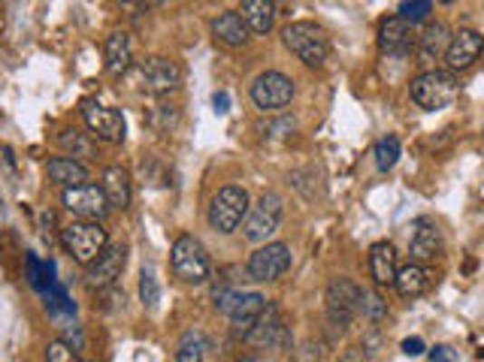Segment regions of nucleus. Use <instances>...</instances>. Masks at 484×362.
<instances>
[{"mask_svg":"<svg viewBox=\"0 0 484 362\" xmlns=\"http://www.w3.org/2000/svg\"><path fill=\"white\" fill-rule=\"evenodd\" d=\"M82 118H85L88 133L97 136V139H103V142H124V133H128V127H124L121 112H115V109L103 106V103H97V100H82Z\"/></svg>","mask_w":484,"mask_h":362,"instance_id":"13","label":"nucleus"},{"mask_svg":"<svg viewBox=\"0 0 484 362\" xmlns=\"http://www.w3.org/2000/svg\"><path fill=\"white\" fill-rule=\"evenodd\" d=\"M239 362H261V359H257V357H242Z\"/></svg>","mask_w":484,"mask_h":362,"instance_id":"39","label":"nucleus"},{"mask_svg":"<svg viewBox=\"0 0 484 362\" xmlns=\"http://www.w3.org/2000/svg\"><path fill=\"white\" fill-rule=\"evenodd\" d=\"M103 196L106 203H110V212H124V208L131 205V176L124 172L121 167H106L103 169Z\"/></svg>","mask_w":484,"mask_h":362,"instance_id":"19","label":"nucleus"},{"mask_svg":"<svg viewBox=\"0 0 484 362\" xmlns=\"http://www.w3.org/2000/svg\"><path fill=\"white\" fill-rule=\"evenodd\" d=\"M400 160V139L397 136H384V139L375 142V167L382 172H388L397 167Z\"/></svg>","mask_w":484,"mask_h":362,"instance_id":"31","label":"nucleus"},{"mask_svg":"<svg viewBox=\"0 0 484 362\" xmlns=\"http://www.w3.org/2000/svg\"><path fill=\"white\" fill-rule=\"evenodd\" d=\"M140 85L146 94L151 97H164V94H173V90L182 85V70H179L176 61L169 58H149L146 63L140 67Z\"/></svg>","mask_w":484,"mask_h":362,"instance_id":"11","label":"nucleus"},{"mask_svg":"<svg viewBox=\"0 0 484 362\" xmlns=\"http://www.w3.org/2000/svg\"><path fill=\"white\" fill-rule=\"evenodd\" d=\"M106 244H110V233L97 221H73L61 230V248H64L76 262H82V266H92V262L106 251Z\"/></svg>","mask_w":484,"mask_h":362,"instance_id":"1","label":"nucleus"},{"mask_svg":"<svg viewBox=\"0 0 484 362\" xmlns=\"http://www.w3.org/2000/svg\"><path fill=\"white\" fill-rule=\"evenodd\" d=\"M124 262H128V248L124 244H106V251L97 257L85 272V284L92 290H106L121 278Z\"/></svg>","mask_w":484,"mask_h":362,"instance_id":"14","label":"nucleus"},{"mask_svg":"<svg viewBox=\"0 0 484 362\" xmlns=\"http://www.w3.org/2000/svg\"><path fill=\"white\" fill-rule=\"evenodd\" d=\"M409 253H411V262H418V266L433 262L442 253V230L436 226V221L418 217L415 233H411V242H409Z\"/></svg>","mask_w":484,"mask_h":362,"instance_id":"17","label":"nucleus"},{"mask_svg":"<svg viewBox=\"0 0 484 362\" xmlns=\"http://www.w3.org/2000/svg\"><path fill=\"white\" fill-rule=\"evenodd\" d=\"M246 338L257 344V348H285V344L291 341V335H288V326L282 320L279 308L266 305L264 314L257 317V323L252 326V332H248Z\"/></svg>","mask_w":484,"mask_h":362,"instance_id":"16","label":"nucleus"},{"mask_svg":"<svg viewBox=\"0 0 484 362\" xmlns=\"http://www.w3.org/2000/svg\"><path fill=\"white\" fill-rule=\"evenodd\" d=\"M46 305H49V314H67V317H73L76 314V302L70 299V293H67V287L64 284H52L49 287V293H46Z\"/></svg>","mask_w":484,"mask_h":362,"instance_id":"32","label":"nucleus"},{"mask_svg":"<svg viewBox=\"0 0 484 362\" xmlns=\"http://www.w3.org/2000/svg\"><path fill=\"white\" fill-rule=\"evenodd\" d=\"M430 362H457V353L442 344V348H433V350H430Z\"/></svg>","mask_w":484,"mask_h":362,"instance_id":"36","label":"nucleus"},{"mask_svg":"<svg viewBox=\"0 0 484 362\" xmlns=\"http://www.w3.org/2000/svg\"><path fill=\"white\" fill-rule=\"evenodd\" d=\"M430 13H433V4H430V0H402L400 4V18L406 24L424 22Z\"/></svg>","mask_w":484,"mask_h":362,"instance_id":"33","label":"nucleus"},{"mask_svg":"<svg viewBox=\"0 0 484 362\" xmlns=\"http://www.w3.org/2000/svg\"><path fill=\"white\" fill-rule=\"evenodd\" d=\"M357 311H361L366 320H373V323H379L388 317V302L379 296V293H373V290H363L361 287V302H357Z\"/></svg>","mask_w":484,"mask_h":362,"instance_id":"30","label":"nucleus"},{"mask_svg":"<svg viewBox=\"0 0 484 362\" xmlns=\"http://www.w3.org/2000/svg\"><path fill=\"white\" fill-rule=\"evenodd\" d=\"M131 61H133L131 33L128 31L110 33V40H106V70H110L112 76H121V72L131 70Z\"/></svg>","mask_w":484,"mask_h":362,"instance_id":"22","label":"nucleus"},{"mask_svg":"<svg viewBox=\"0 0 484 362\" xmlns=\"http://www.w3.org/2000/svg\"><path fill=\"white\" fill-rule=\"evenodd\" d=\"M457 90H460V85H457V79L445 70H427L411 79V85H409L411 100H415L421 109H427V112H439V109L451 106L457 100Z\"/></svg>","mask_w":484,"mask_h":362,"instance_id":"2","label":"nucleus"},{"mask_svg":"<svg viewBox=\"0 0 484 362\" xmlns=\"http://www.w3.org/2000/svg\"><path fill=\"white\" fill-rule=\"evenodd\" d=\"M61 203L73 217L79 221H97L101 224L106 212H110V203H106L103 196V187L97 185H82V187H67L64 194H61Z\"/></svg>","mask_w":484,"mask_h":362,"instance_id":"12","label":"nucleus"},{"mask_svg":"<svg viewBox=\"0 0 484 362\" xmlns=\"http://www.w3.org/2000/svg\"><path fill=\"white\" fill-rule=\"evenodd\" d=\"M46 172H49V178L55 181V185L64 187V190L88 185V167H85V163L73 160V157H52L46 163Z\"/></svg>","mask_w":484,"mask_h":362,"instance_id":"21","label":"nucleus"},{"mask_svg":"<svg viewBox=\"0 0 484 362\" xmlns=\"http://www.w3.org/2000/svg\"><path fill=\"white\" fill-rule=\"evenodd\" d=\"M481 52H484V36L479 31L454 33L451 43H448V49H445V67H448V72L469 70L472 63L481 58Z\"/></svg>","mask_w":484,"mask_h":362,"instance_id":"15","label":"nucleus"},{"mask_svg":"<svg viewBox=\"0 0 484 362\" xmlns=\"http://www.w3.org/2000/svg\"><path fill=\"white\" fill-rule=\"evenodd\" d=\"M379 45H382V52H388V54L409 52L411 45H415V33H411V24L402 22L400 15L384 18L382 27H379Z\"/></svg>","mask_w":484,"mask_h":362,"instance_id":"18","label":"nucleus"},{"mask_svg":"<svg viewBox=\"0 0 484 362\" xmlns=\"http://www.w3.org/2000/svg\"><path fill=\"white\" fill-rule=\"evenodd\" d=\"M282 43L306 63V67H321L330 54V40L321 27L309 22H294L282 31Z\"/></svg>","mask_w":484,"mask_h":362,"instance_id":"4","label":"nucleus"},{"mask_svg":"<svg viewBox=\"0 0 484 362\" xmlns=\"http://www.w3.org/2000/svg\"><path fill=\"white\" fill-rule=\"evenodd\" d=\"M46 362H82V359H79V350L73 344H67L64 338H55L46 344Z\"/></svg>","mask_w":484,"mask_h":362,"instance_id":"34","label":"nucleus"},{"mask_svg":"<svg viewBox=\"0 0 484 362\" xmlns=\"http://www.w3.org/2000/svg\"><path fill=\"white\" fill-rule=\"evenodd\" d=\"M212 106H215V112L224 115V112H227V109H230V97L224 94V90H218V94L212 97Z\"/></svg>","mask_w":484,"mask_h":362,"instance_id":"38","label":"nucleus"},{"mask_svg":"<svg viewBox=\"0 0 484 362\" xmlns=\"http://www.w3.org/2000/svg\"><path fill=\"white\" fill-rule=\"evenodd\" d=\"M357 302H361V287L352 278H334L327 284V317L339 332L352 323L357 314Z\"/></svg>","mask_w":484,"mask_h":362,"instance_id":"10","label":"nucleus"},{"mask_svg":"<svg viewBox=\"0 0 484 362\" xmlns=\"http://www.w3.org/2000/svg\"><path fill=\"white\" fill-rule=\"evenodd\" d=\"M140 299H142V302H146L149 308L158 305V299H160V287H158L155 269H149V266L140 272Z\"/></svg>","mask_w":484,"mask_h":362,"instance_id":"35","label":"nucleus"},{"mask_svg":"<svg viewBox=\"0 0 484 362\" xmlns=\"http://www.w3.org/2000/svg\"><path fill=\"white\" fill-rule=\"evenodd\" d=\"M393 287H397V293L402 299H418L430 290V272L424 266H418V262H409V266H402L397 272Z\"/></svg>","mask_w":484,"mask_h":362,"instance_id":"25","label":"nucleus"},{"mask_svg":"<svg viewBox=\"0 0 484 362\" xmlns=\"http://www.w3.org/2000/svg\"><path fill=\"white\" fill-rule=\"evenodd\" d=\"M24 262H28V284L40 293H49V287L55 284V262L46 260L40 262V257L34 251L24 253Z\"/></svg>","mask_w":484,"mask_h":362,"instance_id":"29","label":"nucleus"},{"mask_svg":"<svg viewBox=\"0 0 484 362\" xmlns=\"http://www.w3.org/2000/svg\"><path fill=\"white\" fill-rule=\"evenodd\" d=\"M252 100L264 112H279V109H285L294 100V81L279 70L261 72L252 81Z\"/></svg>","mask_w":484,"mask_h":362,"instance_id":"8","label":"nucleus"},{"mask_svg":"<svg viewBox=\"0 0 484 362\" xmlns=\"http://www.w3.org/2000/svg\"><path fill=\"white\" fill-rule=\"evenodd\" d=\"M248 214V194L237 185L221 187L209 203V226L215 233H233L239 230Z\"/></svg>","mask_w":484,"mask_h":362,"instance_id":"5","label":"nucleus"},{"mask_svg":"<svg viewBox=\"0 0 484 362\" xmlns=\"http://www.w3.org/2000/svg\"><path fill=\"white\" fill-rule=\"evenodd\" d=\"M424 350H427V344L421 338H406V341H402V353H406V357H421Z\"/></svg>","mask_w":484,"mask_h":362,"instance_id":"37","label":"nucleus"},{"mask_svg":"<svg viewBox=\"0 0 484 362\" xmlns=\"http://www.w3.org/2000/svg\"><path fill=\"white\" fill-rule=\"evenodd\" d=\"M370 272L375 278V284H393L397 281V251L391 242H375L370 248Z\"/></svg>","mask_w":484,"mask_h":362,"instance_id":"20","label":"nucleus"},{"mask_svg":"<svg viewBox=\"0 0 484 362\" xmlns=\"http://www.w3.org/2000/svg\"><path fill=\"white\" fill-rule=\"evenodd\" d=\"M169 266L185 284H203L209 278V253L194 235H179L169 248Z\"/></svg>","mask_w":484,"mask_h":362,"instance_id":"3","label":"nucleus"},{"mask_svg":"<svg viewBox=\"0 0 484 362\" xmlns=\"http://www.w3.org/2000/svg\"><path fill=\"white\" fill-rule=\"evenodd\" d=\"M285 217V203L279 194H264L255 205H248V214L242 221V235L248 242H266L279 230Z\"/></svg>","mask_w":484,"mask_h":362,"instance_id":"7","label":"nucleus"},{"mask_svg":"<svg viewBox=\"0 0 484 362\" xmlns=\"http://www.w3.org/2000/svg\"><path fill=\"white\" fill-rule=\"evenodd\" d=\"M218 299V311H224L230 317L233 332L237 335H248L252 326L257 323V317L264 314L266 299L261 293H239V290H224V293H215Z\"/></svg>","mask_w":484,"mask_h":362,"instance_id":"6","label":"nucleus"},{"mask_svg":"<svg viewBox=\"0 0 484 362\" xmlns=\"http://www.w3.org/2000/svg\"><path fill=\"white\" fill-rule=\"evenodd\" d=\"M212 33H215V40H221L224 45H233V49L248 43V27H246V22H242V15L237 13V9H227V13H221L218 18H215Z\"/></svg>","mask_w":484,"mask_h":362,"instance_id":"23","label":"nucleus"},{"mask_svg":"<svg viewBox=\"0 0 484 362\" xmlns=\"http://www.w3.org/2000/svg\"><path fill=\"white\" fill-rule=\"evenodd\" d=\"M448 27L442 22H436V24H427V31L418 36L415 45H418V54H421V63H427V61H433L439 58V54H445L448 49Z\"/></svg>","mask_w":484,"mask_h":362,"instance_id":"26","label":"nucleus"},{"mask_svg":"<svg viewBox=\"0 0 484 362\" xmlns=\"http://www.w3.org/2000/svg\"><path fill=\"white\" fill-rule=\"evenodd\" d=\"M58 145L67 151V157H73L79 163L97 154V145L92 139V133H82V130H64L58 136Z\"/></svg>","mask_w":484,"mask_h":362,"instance_id":"27","label":"nucleus"},{"mask_svg":"<svg viewBox=\"0 0 484 362\" xmlns=\"http://www.w3.org/2000/svg\"><path fill=\"white\" fill-rule=\"evenodd\" d=\"M237 13L242 15V22L252 33H270V27L276 22V6L270 0H246Z\"/></svg>","mask_w":484,"mask_h":362,"instance_id":"24","label":"nucleus"},{"mask_svg":"<svg viewBox=\"0 0 484 362\" xmlns=\"http://www.w3.org/2000/svg\"><path fill=\"white\" fill-rule=\"evenodd\" d=\"M206 350H209V338H206V332L203 329H188L182 338H179L176 362H203Z\"/></svg>","mask_w":484,"mask_h":362,"instance_id":"28","label":"nucleus"},{"mask_svg":"<svg viewBox=\"0 0 484 362\" xmlns=\"http://www.w3.org/2000/svg\"><path fill=\"white\" fill-rule=\"evenodd\" d=\"M288 269H291V248L285 242L264 244L246 262V272L252 281H279Z\"/></svg>","mask_w":484,"mask_h":362,"instance_id":"9","label":"nucleus"}]
</instances>
